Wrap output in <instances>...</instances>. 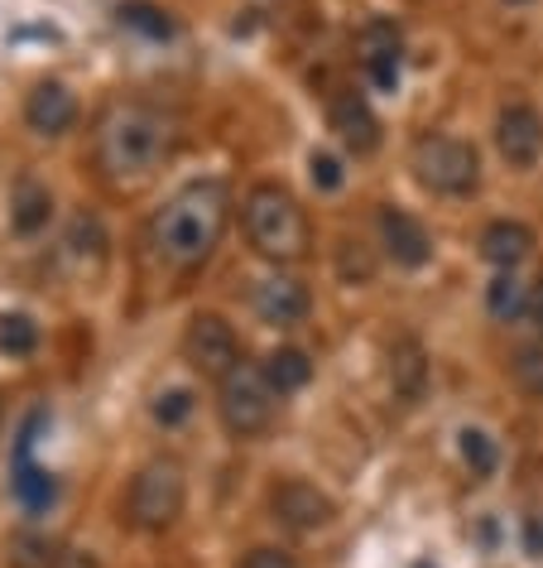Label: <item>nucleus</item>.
I'll list each match as a JSON object with an SVG mask.
<instances>
[{
    "label": "nucleus",
    "instance_id": "obj_33",
    "mask_svg": "<svg viewBox=\"0 0 543 568\" xmlns=\"http://www.w3.org/2000/svg\"><path fill=\"white\" fill-rule=\"evenodd\" d=\"M53 568H102V564H96L92 554H78V549H68V554H59V564H53Z\"/></svg>",
    "mask_w": 543,
    "mask_h": 568
},
{
    "label": "nucleus",
    "instance_id": "obj_1",
    "mask_svg": "<svg viewBox=\"0 0 543 568\" xmlns=\"http://www.w3.org/2000/svg\"><path fill=\"white\" fill-rule=\"evenodd\" d=\"M232 222V189L217 179H197L178 189L150 222V251L168 270H197L217 251V241Z\"/></svg>",
    "mask_w": 543,
    "mask_h": 568
},
{
    "label": "nucleus",
    "instance_id": "obj_30",
    "mask_svg": "<svg viewBox=\"0 0 543 568\" xmlns=\"http://www.w3.org/2000/svg\"><path fill=\"white\" fill-rule=\"evenodd\" d=\"M341 275H347V280H370V261H366V251H356V255H351V241L341 246Z\"/></svg>",
    "mask_w": 543,
    "mask_h": 568
},
{
    "label": "nucleus",
    "instance_id": "obj_4",
    "mask_svg": "<svg viewBox=\"0 0 543 568\" xmlns=\"http://www.w3.org/2000/svg\"><path fill=\"white\" fill-rule=\"evenodd\" d=\"M183 501H188V481H183V467L174 458H150L131 481V496H125V520L135 530H168L183 516Z\"/></svg>",
    "mask_w": 543,
    "mask_h": 568
},
{
    "label": "nucleus",
    "instance_id": "obj_16",
    "mask_svg": "<svg viewBox=\"0 0 543 568\" xmlns=\"http://www.w3.org/2000/svg\"><path fill=\"white\" fill-rule=\"evenodd\" d=\"M390 386L404 405L423 400V386H428V357H423V343L419 337H399L390 347Z\"/></svg>",
    "mask_w": 543,
    "mask_h": 568
},
{
    "label": "nucleus",
    "instance_id": "obj_29",
    "mask_svg": "<svg viewBox=\"0 0 543 568\" xmlns=\"http://www.w3.org/2000/svg\"><path fill=\"white\" fill-rule=\"evenodd\" d=\"M240 568H298V564H294V554H284L275 545H260V549L246 554V564H240Z\"/></svg>",
    "mask_w": 543,
    "mask_h": 568
},
{
    "label": "nucleus",
    "instance_id": "obj_7",
    "mask_svg": "<svg viewBox=\"0 0 543 568\" xmlns=\"http://www.w3.org/2000/svg\"><path fill=\"white\" fill-rule=\"evenodd\" d=\"M183 357L197 376L207 381H226L240 366V343L232 333V323L217 318V314H197L188 323V333H183Z\"/></svg>",
    "mask_w": 543,
    "mask_h": 568
},
{
    "label": "nucleus",
    "instance_id": "obj_25",
    "mask_svg": "<svg viewBox=\"0 0 543 568\" xmlns=\"http://www.w3.org/2000/svg\"><path fill=\"white\" fill-rule=\"evenodd\" d=\"M462 458H467V467H471L477 477H491V473H495V444H491V438H485L481 429H467V434H462Z\"/></svg>",
    "mask_w": 543,
    "mask_h": 568
},
{
    "label": "nucleus",
    "instance_id": "obj_14",
    "mask_svg": "<svg viewBox=\"0 0 543 568\" xmlns=\"http://www.w3.org/2000/svg\"><path fill=\"white\" fill-rule=\"evenodd\" d=\"M24 121L39 135H63L73 131L78 121V97L63 88V82H39V88L24 97Z\"/></svg>",
    "mask_w": 543,
    "mask_h": 568
},
{
    "label": "nucleus",
    "instance_id": "obj_15",
    "mask_svg": "<svg viewBox=\"0 0 543 568\" xmlns=\"http://www.w3.org/2000/svg\"><path fill=\"white\" fill-rule=\"evenodd\" d=\"M529 251H534V232H529L524 222H510L500 217L481 232V255L491 261L495 270H520L529 261Z\"/></svg>",
    "mask_w": 543,
    "mask_h": 568
},
{
    "label": "nucleus",
    "instance_id": "obj_24",
    "mask_svg": "<svg viewBox=\"0 0 543 568\" xmlns=\"http://www.w3.org/2000/svg\"><path fill=\"white\" fill-rule=\"evenodd\" d=\"M514 386L524 395H534V400H543V347H524L520 357H514Z\"/></svg>",
    "mask_w": 543,
    "mask_h": 568
},
{
    "label": "nucleus",
    "instance_id": "obj_35",
    "mask_svg": "<svg viewBox=\"0 0 543 568\" xmlns=\"http://www.w3.org/2000/svg\"><path fill=\"white\" fill-rule=\"evenodd\" d=\"M413 568H433V564H413Z\"/></svg>",
    "mask_w": 543,
    "mask_h": 568
},
{
    "label": "nucleus",
    "instance_id": "obj_8",
    "mask_svg": "<svg viewBox=\"0 0 543 568\" xmlns=\"http://www.w3.org/2000/svg\"><path fill=\"white\" fill-rule=\"evenodd\" d=\"M269 510H275V520H279V525H289V530H298V535L322 530V525L337 516L332 496L318 491V487H313V481H304V477L279 481L275 496H269Z\"/></svg>",
    "mask_w": 543,
    "mask_h": 568
},
{
    "label": "nucleus",
    "instance_id": "obj_18",
    "mask_svg": "<svg viewBox=\"0 0 543 568\" xmlns=\"http://www.w3.org/2000/svg\"><path fill=\"white\" fill-rule=\"evenodd\" d=\"M265 376H269V386H275L279 395H294V390H304L313 381V362L298 347H275L265 357Z\"/></svg>",
    "mask_w": 543,
    "mask_h": 568
},
{
    "label": "nucleus",
    "instance_id": "obj_6",
    "mask_svg": "<svg viewBox=\"0 0 543 568\" xmlns=\"http://www.w3.org/2000/svg\"><path fill=\"white\" fill-rule=\"evenodd\" d=\"M413 174H419L423 189H433L442 197H467L481 183V160L457 135H423L413 145Z\"/></svg>",
    "mask_w": 543,
    "mask_h": 568
},
{
    "label": "nucleus",
    "instance_id": "obj_34",
    "mask_svg": "<svg viewBox=\"0 0 543 568\" xmlns=\"http://www.w3.org/2000/svg\"><path fill=\"white\" fill-rule=\"evenodd\" d=\"M510 6H529V0H510Z\"/></svg>",
    "mask_w": 543,
    "mask_h": 568
},
{
    "label": "nucleus",
    "instance_id": "obj_26",
    "mask_svg": "<svg viewBox=\"0 0 543 568\" xmlns=\"http://www.w3.org/2000/svg\"><path fill=\"white\" fill-rule=\"evenodd\" d=\"M193 415V390H164L160 395V400H154V419H160L164 424V429H168V424H183V419H188Z\"/></svg>",
    "mask_w": 543,
    "mask_h": 568
},
{
    "label": "nucleus",
    "instance_id": "obj_17",
    "mask_svg": "<svg viewBox=\"0 0 543 568\" xmlns=\"http://www.w3.org/2000/svg\"><path fill=\"white\" fill-rule=\"evenodd\" d=\"M49 212H53L49 189H39L34 179L16 183V197H10V226H16L20 236H34L39 226H49Z\"/></svg>",
    "mask_w": 543,
    "mask_h": 568
},
{
    "label": "nucleus",
    "instance_id": "obj_32",
    "mask_svg": "<svg viewBox=\"0 0 543 568\" xmlns=\"http://www.w3.org/2000/svg\"><path fill=\"white\" fill-rule=\"evenodd\" d=\"M524 539H529V554L543 559V520H524Z\"/></svg>",
    "mask_w": 543,
    "mask_h": 568
},
{
    "label": "nucleus",
    "instance_id": "obj_20",
    "mask_svg": "<svg viewBox=\"0 0 543 568\" xmlns=\"http://www.w3.org/2000/svg\"><path fill=\"white\" fill-rule=\"evenodd\" d=\"M485 308H491V318H500V323H514L520 314H529L524 280L514 275V270H500V275L491 280V290H485Z\"/></svg>",
    "mask_w": 543,
    "mask_h": 568
},
{
    "label": "nucleus",
    "instance_id": "obj_23",
    "mask_svg": "<svg viewBox=\"0 0 543 568\" xmlns=\"http://www.w3.org/2000/svg\"><path fill=\"white\" fill-rule=\"evenodd\" d=\"M10 564L16 568H53L59 554H53V545L44 535H16L10 539Z\"/></svg>",
    "mask_w": 543,
    "mask_h": 568
},
{
    "label": "nucleus",
    "instance_id": "obj_3",
    "mask_svg": "<svg viewBox=\"0 0 543 568\" xmlns=\"http://www.w3.org/2000/svg\"><path fill=\"white\" fill-rule=\"evenodd\" d=\"M240 222H246V241L255 246V255H265V261L289 265L308 255V217L298 207V197L279 183H255L246 193V207H240Z\"/></svg>",
    "mask_w": 543,
    "mask_h": 568
},
{
    "label": "nucleus",
    "instance_id": "obj_12",
    "mask_svg": "<svg viewBox=\"0 0 543 568\" xmlns=\"http://www.w3.org/2000/svg\"><path fill=\"white\" fill-rule=\"evenodd\" d=\"M327 121H332L337 140L351 154H370L380 145V121H376V111H370V102L361 92H337L332 106H327Z\"/></svg>",
    "mask_w": 543,
    "mask_h": 568
},
{
    "label": "nucleus",
    "instance_id": "obj_2",
    "mask_svg": "<svg viewBox=\"0 0 543 568\" xmlns=\"http://www.w3.org/2000/svg\"><path fill=\"white\" fill-rule=\"evenodd\" d=\"M168 154V121L154 106L116 102L96 121V164L106 179H145Z\"/></svg>",
    "mask_w": 543,
    "mask_h": 568
},
{
    "label": "nucleus",
    "instance_id": "obj_28",
    "mask_svg": "<svg viewBox=\"0 0 543 568\" xmlns=\"http://www.w3.org/2000/svg\"><path fill=\"white\" fill-rule=\"evenodd\" d=\"M308 169H313V183H318L322 193L341 189V164L332 160V154H313V160H308Z\"/></svg>",
    "mask_w": 543,
    "mask_h": 568
},
{
    "label": "nucleus",
    "instance_id": "obj_10",
    "mask_svg": "<svg viewBox=\"0 0 543 568\" xmlns=\"http://www.w3.org/2000/svg\"><path fill=\"white\" fill-rule=\"evenodd\" d=\"M361 59H366V73L380 92H395L399 88V63H404V34H399L395 20H370L361 30Z\"/></svg>",
    "mask_w": 543,
    "mask_h": 568
},
{
    "label": "nucleus",
    "instance_id": "obj_9",
    "mask_svg": "<svg viewBox=\"0 0 543 568\" xmlns=\"http://www.w3.org/2000/svg\"><path fill=\"white\" fill-rule=\"evenodd\" d=\"M495 145H500V154H505L514 169H529L543 154V121H539V111L524 106V102H510L505 111H500V121H495Z\"/></svg>",
    "mask_w": 543,
    "mask_h": 568
},
{
    "label": "nucleus",
    "instance_id": "obj_13",
    "mask_svg": "<svg viewBox=\"0 0 543 568\" xmlns=\"http://www.w3.org/2000/svg\"><path fill=\"white\" fill-rule=\"evenodd\" d=\"M250 304H255V314H260V323H269V328H294V323H304L308 308H313L308 290L298 280H289V275L260 280V284H255V300Z\"/></svg>",
    "mask_w": 543,
    "mask_h": 568
},
{
    "label": "nucleus",
    "instance_id": "obj_5",
    "mask_svg": "<svg viewBox=\"0 0 543 568\" xmlns=\"http://www.w3.org/2000/svg\"><path fill=\"white\" fill-rule=\"evenodd\" d=\"M275 386H269L265 366H246L240 362L232 376L217 381V415H222V429L232 438H255L269 429L275 419Z\"/></svg>",
    "mask_w": 543,
    "mask_h": 568
},
{
    "label": "nucleus",
    "instance_id": "obj_19",
    "mask_svg": "<svg viewBox=\"0 0 543 568\" xmlns=\"http://www.w3.org/2000/svg\"><path fill=\"white\" fill-rule=\"evenodd\" d=\"M68 255L88 270L106 261V226L96 222L92 212H82V217H73V226H68Z\"/></svg>",
    "mask_w": 543,
    "mask_h": 568
},
{
    "label": "nucleus",
    "instance_id": "obj_27",
    "mask_svg": "<svg viewBox=\"0 0 543 568\" xmlns=\"http://www.w3.org/2000/svg\"><path fill=\"white\" fill-rule=\"evenodd\" d=\"M16 491H20L30 506H44V501H53V477L24 463V467H20V477H16Z\"/></svg>",
    "mask_w": 543,
    "mask_h": 568
},
{
    "label": "nucleus",
    "instance_id": "obj_31",
    "mask_svg": "<svg viewBox=\"0 0 543 568\" xmlns=\"http://www.w3.org/2000/svg\"><path fill=\"white\" fill-rule=\"evenodd\" d=\"M529 323H534V333L543 337V280L529 290Z\"/></svg>",
    "mask_w": 543,
    "mask_h": 568
},
{
    "label": "nucleus",
    "instance_id": "obj_11",
    "mask_svg": "<svg viewBox=\"0 0 543 568\" xmlns=\"http://www.w3.org/2000/svg\"><path fill=\"white\" fill-rule=\"evenodd\" d=\"M380 236H385V251H390L395 265L419 270L433 261V236H428L423 222L409 217L404 207H380Z\"/></svg>",
    "mask_w": 543,
    "mask_h": 568
},
{
    "label": "nucleus",
    "instance_id": "obj_22",
    "mask_svg": "<svg viewBox=\"0 0 543 568\" xmlns=\"http://www.w3.org/2000/svg\"><path fill=\"white\" fill-rule=\"evenodd\" d=\"M121 20L131 24V30L150 34V39H168V34H174V20H168L160 6H145V0H131V6H121Z\"/></svg>",
    "mask_w": 543,
    "mask_h": 568
},
{
    "label": "nucleus",
    "instance_id": "obj_21",
    "mask_svg": "<svg viewBox=\"0 0 543 568\" xmlns=\"http://www.w3.org/2000/svg\"><path fill=\"white\" fill-rule=\"evenodd\" d=\"M39 347V323L30 314H0V352L6 357H30Z\"/></svg>",
    "mask_w": 543,
    "mask_h": 568
}]
</instances>
